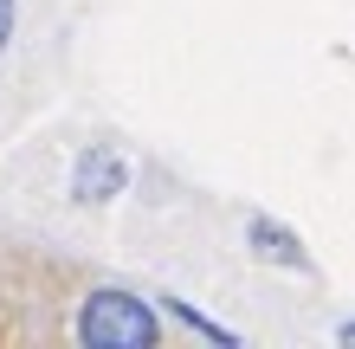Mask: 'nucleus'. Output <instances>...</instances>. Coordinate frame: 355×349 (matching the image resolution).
Wrapping results in <instances>:
<instances>
[{
  "label": "nucleus",
  "mask_w": 355,
  "mask_h": 349,
  "mask_svg": "<svg viewBox=\"0 0 355 349\" xmlns=\"http://www.w3.org/2000/svg\"><path fill=\"white\" fill-rule=\"evenodd\" d=\"M78 337L91 349H149L162 343V317L130 291H91L78 311Z\"/></svg>",
  "instance_id": "obj_1"
},
{
  "label": "nucleus",
  "mask_w": 355,
  "mask_h": 349,
  "mask_svg": "<svg viewBox=\"0 0 355 349\" xmlns=\"http://www.w3.org/2000/svg\"><path fill=\"white\" fill-rule=\"evenodd\" d=\"M123 181H130V162H123L116 149H91V155H78L71 194L78 201H110V194H123Z\"/></svg>",
  "instance_id": "obj_2"
},
{
  "label": "nucleus",
  "mask_w": 355,
  "mask_h": 349,
  "mask_svg": "<svg viewBox=\"0 0 355 349\" xmlns=\"http://www.w3.org/2000/svg\"><path fill=\"white\" fill-rule=\"evenodd\" d=\"M245 239H252V253L259 259H271V265H291V272H304V246H297V233H284L278 220H252V227H245Z\"/></svg>",
  "instance_id": "obj_3"
},
{
  "label": "nucleus",
  "mask_w": 355,
  "mask_h": 349,
  "mask_svg": "<svg viewBox=\"0 0 355 349\" xmlns=\"http://www.w3.org/2000/svg\"><path fill=\"white\" fill-rule=\"evenodd\" d=\"M7 39H13V0H0V52H7Z\"/></svg>",
  "instance_id": "obj_4"
},
{
  "label": "nucleus",
  "mask_w": 355,
  "mask_h": 349,
  "mask_svg": "<svg viewBox=\"0 0 355 349\" xmlns=\"http://www.w3.org/2000/svg\"><path fill=\"white\" fill-rule=\"evenodd\" d=\"M336 337H343V343H355V323H343V330H336Z\"/></svg>",
  "instance_id": "obj_5"
}]
</instances>
